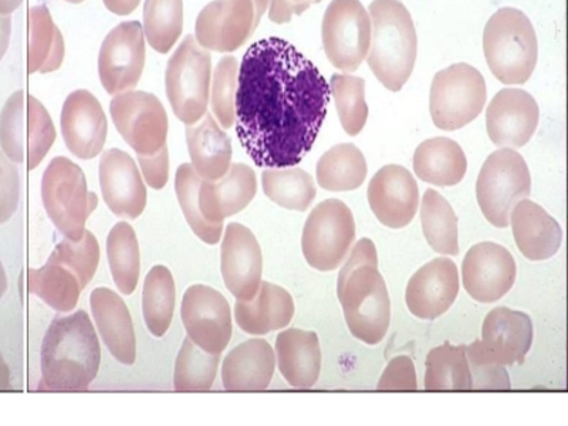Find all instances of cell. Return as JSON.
Wrapping results in <instances>:
<instances>
[{
	"label": "cell",
	"mask_w": 568,
	"mask_h": 426,
	"mask_svg": "<svg viewBox=\"0 0 568 426\" xmlns=\"http://www.w3.org/2000/svg\"><path fill=\"white\" fill-rule=\"evenodd\" d=\"M329 84L296 45L258 40L243 55L236 133L261 169H291L313 149L327 115Z\"/></svg>",
	"instance_id": "6da1fadb"
},
{
	"label": "cell",
	"mask_w": 568,
	"mask_h": 426,
	"mask_svg": "<svg viewBox=\"0 0 568 426\" xmlns=\"http://www.w3.org/2000/svg\"><path fill=\"white\" fill-rule=\"evenodd\" d=\"M337 296L349 333L368 346L382 343L389 328L390 302L378 271L377 248L367 237L355 243L339 272Z\"/></svg>",
	"instance_id": "7a4b0ae2"
},
{
	"label": "cell",
	"mask_w": 568,
	"mask_h": 426,
	"mask_svg": "<svg viewBox=\"0 0 568 426\" xmlns=\"http://www.w3.org/2000/svg\"><path fill=\"white\" fill-rule=\"evenodd\" d=\"M44 390H83L98 377L101 348L89 314L55 317L45 333L42 354Z\"/></svg>",
	"instance_id": "3957f363"
},
{
	"label": "cell",
	"mask_w": 568,
	"mask_h": 426,
	"mask_svg": "<svg viewBox=\"0 0 568 426\" xmlns=\"http://www.w3.org/2000/svg\"><path fill=\"white\" fill-rule=\"evenodd\" d=\"M373 42L367 62L389 91L397 93L413 74L417 60V30L400 0H373L368 8Z\"/></svg>",
	"instance_id": "277c9868"
},
{
	"label": "cell",
	"mask_w": 568,
	"mask_h": 426,
	"mask_svg": "<svg viewBox=\"0 0 568 426\" xmlns=\"http://www.w3.org/2000/svg\"><path fill=\"white\" fill-rule=\"evenodd\" d=\"M484 52L491 73L504 84H525L536 69L539 43L525 12L501 8L484 32Z\"/></svg>",
	"instance_id": "5b68a950"
},
{
	"label": "cell",
	"mask_w": 568,
	"mask_h": 426,
	"mask_svg": "<svg viewBox=\"0 0 568 426\" xmlns=\"http://www.w3.org/2000/svg\"><path fill=\"white\" fill-rule=\"evenodd\" d=\"M55 136L44 105L23 90L14 91L0 113V150L4 155L32 171L48 155Z\"/></svg>",
	"instance_id": "8992f818"
},
{
	"label": "cell",
	"mask_w": 568,
	"mask_h": 426,
	"mask_svg": "<svg viewBox=\"0 0 568 426\" xmlns=\"http://www.w3.org/2000/svg\"><path fill=\"white\" fill-rule=\"evenodd\" d=\"M42 200L50 221L71 241L83 237L85 222L99 205L98 195L89 191L84 172L65 156H55L45 169Z\"/></svg>",
	"instance_id": "52a82bcc"
},
{
	"label": "cell",
	"mask_w": 568,
	"mask_h": 426,
	"mask_svg": "<svg viewBox=\"0 0 568 426\" xmlns=\"http://www.w3.org/2000/svg\"><path fill=\"white\" fill-rule=\"evenodd\" d=\"M212 58L210 50L187 34L171 55L165 71L166 95L178 120L197 123L210 103Z\"/></svg>",
	"instance_id": "ba28073f"
},
{
	"label": "cell",
	"mask_w": 568,
	"mask_h": 426,
	"mask_svg": "<svg viewBox=\"0 0 568 426\" xmlns=\"http://www.w3.org/2000/svg\"><path fill=\"white\" fill-rule=\"evenodd\" d=\"M531 194V176L524 156L511 149L489 155L476 182V197L486 220L499 230L510 225V213Z\"/></svg>",
	"instance_id": "9c48e42d"
},
{
	"label": "cell",
	"mask_w": 568,
	"mask_h": 426,
	"mask_svg": "<svg viewBox=\"0 0 568 426\" xmlns=\"http://www.w3.org/2000/svg\"><path fill=\"white\" fill-rule=\"evenodd\" d=\"M486 95L485 78L474 65L455 63L438 71L429 93L434 124L445 131L464 129L481 113Z\"/></svg>",
	"instance_id": "30bf717a"
},
{
	"label": "cell",
	"mask_w": 568,
	"mask_h": 426,
	"mask_svg": "<svg viewBox=\"0 0 568 426\" xmlns=\"http://www.w3.org/2000/svg\"><path fill=\"white\" fill-rule=\"evenodd\" d=\"M355 240L352 210L338 200L314 207L304 225L302 248L308 265L320 272H333L346 262Z\"/></svg>",
	"instance_id": "8fae6325"
},
{
	"label": "cell",
	"mask_w": 568,
	"mask_h": 426,
	"mask_svg": "<svg viewBox=\"0 0 568 426\" xmlns=\"http://www.w3.org/2000/svg\"><path fill=\"white\" fill-rule=\"evenodd\" d=\"M323 48L329 63L352 73L367 58L372 19L359 0H332L323 18Z\"/></svg>",
	"instance_id": "7c38bea8"
},
{
	"label": "cell",
	"mask_w": 568,
	"mask_h": 426,
	"mask_svg": "<svg viewBox=\"0 0 568 426\" xmlns=\"http://www.w3.org/2000/svg\"><path fill=\"white\" fill-rule=\"evenodd\" d=\"M271 0H212L195 23L196 42L207 50L231 53L251 39Z\"/></svg>",
	"instance_id": "4fadbf2b"
},
{
	"label": "cell",
	"mask_w": 568,
	"mask_h": 426,
	"mask_svg": "<svg viewBox=\"0 0 568 426\" xmlns=\"http://www.w3.org/2000/svg\"><path fill=\"white\" fill-rule=\"evenodd\" d=\"M110 113L116 131L136 155H154L166 146L169 116L154 94L123 91L111 100Z\"/></svg>",
	"instance_id": "5bb4252c"
},
{
	"label": "cell",
	"mask_w": 568,
	"mask_h": 426,
	"mask_svg": "<svg viewBox=\"0 0 568 426\" xmlns=\"http://www.w3.org/2000/svg\"><path fill=\"white\" fill-rule=\"evenodd\" d=\"M145 65V34L139 20L116 24L99 53V75L109 94L133 90Z\"/></svg>",
	"instance_id": "9a60e30c"
},
{
	"label": "cell",
	"mask_w": 568,
	"mask_h": 426,
	"mask_svg": "<svg viewBox=\"0 0 568 426\" xmlns=\"http://www.w3.org/2000/svg\"><path fill=\"white\" fill-rule=\"evenodd\" d=\"M187 338L207 353L222 354L232 337L231 306L222 293L204 284L191 286L182 298Z\"/></svg>",
	"instance_id": "2e32d148"
},
{
	"label": "cell",
	"mask_w": 568,
	"mask_h": 426,
	"mask_svg": "<svg viewBox=\"0 0 568 426\" xmlns=\"http://www.w3.org/2000/svg\"><path fill=\"white\" fill-rule=\"evenodd\" d=\"M516 275L514 256L494 242L471 246L462 263L466 292L480 303H494L505 297L514 287Z\"/></svg>",
	"instance_id": "e0dca14e"
},
{
	"label": "cell",
	"mask_w": 568,
	"mask_h": 426,
	"mask_svg": "<svg viewBox=\"0 0 568 426\" xmlns=\"http://www.w3.org/2000/svg\"><path fill=\"white\" fill-rule=\"evenodd\" d=\"M539 119V104L530 93L504 89L491 99L486 110V130L495 145L521 149L535 135Z\"/></svg>",
	"instance_id": "ac0fdd59"
},
{
	"label": "cell",
	"mask_w": 568,
	"mask_h": 426,
	"mask_svg": "<svg viewBox=\"0 0 568 426\" xmlns=\"http://www.w3.org/2000/svg\"><path fill=\"white\" fill-rule=\"evenodd\" d=\"M223 282L237 301L256 296L262 283L263 256L258 242L248 227L230 223L221 248Z\"/></svg>",
	"instance_id": "d6986e66"
},
{
	"label": "cell",
	"mask_w": 568,
	"mask_h": 426,
	"mask_svg": "<svg viewBox=\"0 0 568 426\" xmlns=\"http://www.w3.org/2000/svg\"><path fill=\"white\" fill-rule=\"evenodd\" d=\"M374 215L390 230H403L414 221L419 206L417 181L404 166H383L368 185Z\"/></svg>",
	"instance_id": "ffe728a7"
},
{
	"label": "cell",
	"mask_w": 568,
	"mask_h": 426,
	"mask_svg": "<svg viewBox=\"0 0 568 426\" xmlns=\"http://www.w3.org/2000/svg\"><path fill=\"white\" fill-rule=\"evenodd\" d=\"M63 140L71 154L93 160L104 149L106 116L100 101L88 90H75L65 99L60 115Z\"/></svg>",
	"instance_id": "44dd1931"
},
{
	"label": "cell",
	"mask_w": 568,
	"mask_h": 426,
	"mask_svg": "<svg viewBox=\"0 0 568 426\" xmlns=\"http://www.w3.org/2000/svg\"><path fill=\"white\" fill-rule=\"evenodd\" d=\"M458 294V267L450 258L438 257L410 277L405 302L415 317L435 320L453 307Z\"/></svg>",
	"instance_id": "7402d4cb"
},
{
	"label": "cell",
	"mask_w": 568,
	"mask_h": 426,
	"mask_svg": "<svg viewBox=\"0 0 568 426\" xmlns=\"http://www.w3.org/2000/svg\"><path fill=\"white\" fill-rule=\"evenodd\" d=\"M99 174L109 210L116 216L136 220L146 206V187L135 161L119 149L106 150Z\"/></svg>",
	"instance_id": "603a6c76"
},
{
	"label": "cell",
	"mask_w": 568,
	"mask_h": 426,
	"mask_svg": "<svg viewBox=\"0 0 568 426\" xmlns=\"http://www.w3.org/2000/svg\"><path fill=\"white\" fill-rule=\"evenodd\" d=\"M532 343V324L524 312L497 307L486 316L481 327V342L476 348L485 358L499 365H514L525 362Z\"/></svg>",
	"instance_id": "cb8c5ba5"
},
{
	"label": "cell",
	"mask_w": 568,
	"mask_h": 426,
	"mask_svg": "<svg viewBox=\"0 0 568 426\" xmlns=\"http://www.w3.org/2000/svg\"><path fill=\"white\" fill-rule=\"evenodd\" d=\"M90 304L105 347L116 362L133 365L136 358L134 324L123 298L110 288L100 287L91 293Z\"/></svg>",
	"instance_id": "d4e9b609"
},
{
	"label": "cell",
	"mask_w": 568,
	"mask_h": 426,
	"mask_svg": "<svg viewBox=\"0 0 568 426\" xmlns=\"http://www.w3.org/2000/svg\"><path fill=\"white\" fill-rule=\"evenodd\" d=\"M257 192L255 171L246 164H233L217 181H204L200 187V207L207 221L223 225L251 204Z\"/></svg>",
	"instance_id": "484cf974"
},
{
	"label": "cell",
	"mask_w": 568,
	"mask_h": 426,
	"mask_svg": "<svg viewBox=\"0 0 568 426\" xmlns=\"http://www.w3.org/2000/svg\"><path fill=\"white\" fill-rule=\"evenodd\" d=\"M510 222L516 245L529 261H546L559 252L561 226L540 205L529 200L520 201L510 213Z\"/></svg>",
	"instance_id": "4316f807"
},
{
	"label": "cell",
	"mask_w": 568,
	"mask_h": 426,
	"mask_svg": "<svg viewBox=\"0 0 568 426\" xmlns=\"http://www.w3.org/2000/svg\"><path fill=\"white\" fill-rule=\"evenodd\" d=\"M277 365L284 379L294 388L314 387L322 373V348L316 333L284 329L276 338Z\"/></svg>",
	"instance_id": "83f0119b"
},
{
	"label": "cell",
	"mask_w": 568,
	"mask_h": 426,
	"mask_svg": "<svg viewBox=\"0 0 568 426\" xmlns=\"http://www.w3.org/2000/svg\"><path fill=\"white\" fill-rule=\"evenodd\" d=\"M276 358L266 339L253 338L233 348L222 365V383L227 390L266 389L275 375Z\"/></svg>",
	"instance_id": "f1b7e54d"
},
{
	"label": "cell",
	"mask_w": 568,
	"mask_h": 426,
	"mask_svg": "<svg viewBox=\"0 0 568 426\" xmlns=\"http://www.w3.org/2000/svg\"><path fill=\"white\" fill-rule=\"evenodd\" d=\"M294 317V302L291 293L268 282H262L252 301H237L235 320L246 334L265 336L287 327Z\"/></svg>",
	"instance_id": "f546056e"
},
{
	"label": "cell",
	"mask_w": 568,
	"mask_h": 426,
	"mask_svg": "<svg viewBox=\"0 0 568 426\" xmlns=\"http://www.w3.org/2000/svg\"><path fill=\"white\" fill-rule=\"evenodd\" d=\"M187 151L196 174L205 181H217L231 169L232 142L212 114L200 123L186 125Z\"/></svg>",
	"instance_id": "4dcf8cb0"
},
{
	"label": "cell",
	"mask_w": 568,
	"mask_h": 426,
	"mask_svg": "<svg viewBox=\"0 0 568 426\" xmlns=\"http://www.w3.org/2000/svg\"><path fill=\"white\" fill-rule=\"evenodd\" d=\"M415 175L426 184L458 185L468 171V160L458 142L436 136L420 142L414 154Z\"/></svg>",
	"instance_id": "1f68e13d"
},
{
	"label": "cell",
	"mask_w": 568,
	"mask_h": 426,
	"mask_svg": "<svg viewBox=\"0 0 568 426\" xmlns=\"http://www.w3.org/2000/svg\"><path fill=\"white\" fill-rule=\"evenodd\" d=\"M64 39L55 27L49 9L39 4L29 10V73H50L62 65Z\"/></svg>",
	"instance_id": "d6a6232c"
},
{
	"label": "cell",
	"mask_w": 568,
	"mask_h": 426,
	"mask_svg": "<svg viewBox=\"0 0 568 426\" xmlns=\"http://www.w3.org/2000/svg\"><path fill=\"white\" fill-rule=\"evenodd\" d=\"M317 182L323 190L347 192L364 184L368 174L367 161L354 144H338L318 160Z\"/></svg>",
	"instance_id": "836d02e7"
},
{
	"label": "cell",
	"mask_w": 568,
	"mask_h": 426,
	"mask_svg": "<svg viewBox=\"0 0 568 426\" xmlns=\"http://www.w3.org/2000/svg\"><path fill=\"white\" fill-rule=\"evenodd\" d=\"M28 288L60 313H69L78 306L80 286L78 276L60 263L49 262L42 268H30Z\"/></svg>",
	"instance_id": "e575fe53"
},
{
	"label": "cell",
	"mask_w": 568,
	"mask_h": 426,
	"mask_svg": "<svg viewBox=\"0 0 568 426\" xmlns=\"http://www.w3.org/2000/svg\"><path fill=\"white\" fill-rule=\"evenodd\" d=\"M175 311V282L169 267L154 266L145 277L142 314L152 336L164 337Z\"/></svg>",
	"instance_id": "d590c367"
},
{
	"label": "cell",
	"mask_w": 568,
	"mask_h": 426,
	"mask_svg": "<svg viewBox=\"0 0 568 426\" xmlns=\"http://www.w3.org/2000/svg\"><path fill=\"white\" fill-rule=\"evenodd\" d=\"M106 257L116 288L130 296L139 286L141 256L139 240L130 223L120 222L106 237Z\"/></svg>",
	"instance_id": "8d00e7d4"
},
{
	"label": "cell",
	"mask_w": 568,
	"mask_h": 426,
	"mask_svg": "<svg viewBox=\"0 0 568 426\" xmlns=\"http://www.w3.org/2000/svg\"><path fill=\"white\" fill-rule=\"evenodd\" d=\"M420 222L426 242L440 255H459L458 216L439 192L426 190L420 206Z\"/></svg>",
	"instance_id": "74e56055"
},
{
	"label": "cell",
	"mask_w": 568,
	"mask_h": 426,
	"mask_svg": "<svg viewBox=\"0 0 568 426\" xmlns=\"http://www.w3.org/2000/svg\"><path fill=\"white\" fill-rule=\"evenodd\" d=\"M262 185L268 200L284 210L307 211L317 195L312 175L293 166L263 171Z\"/></svg>",
	"instance_id": "f35d334b"
},
{
	"label": "cell",
	"mask_w": 568,
	"mask_h": 426,
	"mask_svg": "<svg viewBox=\"0 0 568 426\" xmlns=\"http://www.w3.org/2000/svg\"><path fill=\"white\" fill-rule=\"evenodd\" d=\"M425 388L428 390L471 389V375L466 347L449 342L426 357Z\"/></svg>",
	"instance_id": "ab89813d"
},
{
	"label": "cell",
	"mask_w": 568,
	"mask_h": 426,
	"mask_svg": "<svg viewBox=\"0 0 568 426\" xmlns=\"http://www.w3.org/2000/svg\"><path fill=\"white\" fill-rule=\"evenodd\" d=\"M144 34L152 49L166 54L174 48L184 30L182 0H145Z\"/></svg>",
	"instance_id": "60d3db41"
},
{
	"label": "cell",
	"mask_w": 568,
	"mask_h": 426,
	"mask_svg": "<svg viewBox=\"0 0 568 426\" xmlns=\"http://www.w3.org/2000/svg\"><path fill=\"white\" fill-rule=\"evenodd\" d=\"M220 362L221 354L207 353L186 337L176 357L175 389L181 393L211 389L215 384Z\"/></svg>",
	"instance_id": "b9f144b4"
},
{
	"label": "cell",
	"mask_w": 568,
	"mask_h": 426,
	"mask_svg": "<svg viewBox=\"0 0 568 426\" xmlns=\"http://www.w3.org/2000/svg\"><path fill=\"white\" fill-rule=\"evenodd\" d=\"M201 176L194 166L182 164L175 175L178 201L184 212L185 220L195 235L207 245H216L221 241L223 225H216L202 215L200 207Z\"/></svg>",
	"instance_id": "7bdbcfd3"
},
{
	"label": "cell",
	"mask_w": 568,
	"mask_h": 426,
	"mask_svg": "<svg viewBox=\"0 0 568 426\" xmlns=\"http://www.w3.org/2000/svg\"><path fill=\"white\" fill-rule=\"evenodd\" d=\"M329 93L336 101L344 131L355 136L362 133L368 119L365 103V80L353 74L336 73L329 80Z\"/></svg>",
	"instance_id": "ee69618b"
},
{
	"label": "cell",
	"mask_w": 568,
	"mask_h": 426,
	"mask_svg": "<svg viewBox=\"0 0 568 426\" xmlns=\"http://www.w3.org/2000/svg\"><path fill=\"white\" fill-rule=\"evenodd\" d=\"M49 262L60 263L78 276L81 288L89 286L100 263V246L93 233L85 231L80 241L64 240L55 246Z\"/></svg>",
	"instance_id": "f6af8a7d"
},
{
	"label": "cell",
	"mask_w": 568,
	"mask_h": 426,
	"mask_svg": "<svg viewBox=\"0 0 568 426\" xmlns=\"http://www.w3.org/2000/svg\"><path fill=\"white\" fill-rule=\"evenodd\" d=\"M240 63L233 55H225L217 62L213 71L211 104L213 114L223 129L235 124V101Z\"/></svg>",
	"instance_id": "bcb514c9"
},
{
	"label": "cell",
	"mask_w": 568,
	"mask_h": 426,
	"mask_svg": "<svg viewBox=\"0 0 568 426\" xmlns=\"http://www.w3.org/2000/svg\"><path fill=\"white\" fill-rule=\"evenodd\" d=\"M466 357H468L471 388L476 389H509L510 382L507 377L504 365L490 362L480 354L475 344L466 347Z\"/></svg>",
	"instance_id": "7dc6e473"
},
{
	"label": "cell",
	"mask_w": 568,
	"mask_h": 426,
	"mask_svg": "<svg viewBox=\"0 0 568 426\" xmlns=\"http://www.w3.org/2000/svg\"><path fill=\"white\" fill-rule=\"evenodd\" d=\"M20 176L17 165L0 150V225L7 223L18 211Z\"/></svg>",
	"instance_id": "c3c4849f"
},
{
	"label": "cell",
	"mask_w": 568,
	"mask_h": 426,
	"mask_svg": "<svg viewBox=\"0 0 568 426\" xmlns=\"http://www.w3.org/2000/svg\"><path fill=\"white\" fill-rule=\"evenodd\" d=\"M417 387V374H415L414 363L407 355H400V357L390 359L378 383V389L383 390H414Z\"/></svg>",
	"instance_id": "681fc988"
},
{
	"label": "cell",
	"mask_w": 568,
	"mask_h": 426,
	"mask_svg": "<svg viewBox=\"0 0 568 426\" xmlns=\"http://www.w3.org/2000/svg\"><path fill=\"white\" fill-rule=\"evenodd\" d=\"M144 174L145 182L152 190L160 191L170 180V154L169 146H164L154 155H136Z\"/></svg>",
	"instance_id": "f907efd6"
},
{
	"label": "cell",
	"mask_w": 568,
	"mask_h": 426,
	"mask_svg": "<svg viewBox=\"0 0 568 426\" xmlns=\"http://www.w3.org/2000/svg\"><path fill=\"white\" fill-rule=\"evenodd\" d=\"M322 0H271L268 9V19L277 24L291 22L294 14H303L313 4Z\"/></svg>",
	"instance_id": "816d5d0a"
},
{
	"label": "cell",
	"mask_w": 568,
	"mask_h": 426,
	"mask_svg": "<svg viewBox=\"0 0 568 426\" xmlns=\"http://www.w3.org/2000/svg\"><path fill=\"white\" fill-rule=\"evenodd\" d=\"M105 8L119 14V17H126V14L133 13L141 0H103Z\"/></svg>",
	"instance_id": "f5cc1de1"
},
{
	"label": "cell",
	"mask_w": 568,
	"mask_h": 426,
	"mask_svg": "<svg viewBox=\"0 0 568 426\" xmlns=\"http://www.w3.org/2000/svg\"><path fill=\"white\" fill-rule=\"evenodd\" d=\"M10 36H12V17L10 14H0V62L3 55L7 54L10 43Z\"/></svg>",
	"instance_id": "db71d44e"
},
{
	"label": "cell",
	"mask_w": 568,
	"mask_h": 426,
	"mask_svg": "<svg viewBox=\"0 0 568 426\" xmlns=\"http://www.w3.org/2000/svg\"><path fill=\"white\" fill-rule=\"evenodd\" d=\"M10 387V372L7 362H4L2 354H0V389H8Z\"/></svg>",
	"instance_id": "11a10c76"
},
{
	"label": "cell",
	"mask_w": 568,
	"mask_h": 426,
	"mask_svg": "<svg viewBox=\"0 0 568 426\" xmlns=\"http://www.w3.org/2000/svg\"><path fill=\"white\" fill-rule=\"evenodd\" d=\"M22 2L23 0H0V14H12Z\"/></svg>",
	"instance_id": "9f6ffc18"
},
{
	"label": "cell",
	"mask_w": 568,
	"mask_h": 426,
	"mask_svg": "<svg viewBox=\"0 0 568 426\" xmlns=\"http://www.w3.org/2000/svg\"><path fill=\"white\" fill-rule=\"evenodd\" d=\"M8 291V276L7 272H4L2 262H0V301L4 296V293Z\"/></svg>",
	"instance_id": "6f0895ef"
},
{
	"label": "cell",
	"mask_w": 568,
	"mask_h": 426,
	"mask_svg": "<svg viewBox=\"0 0 568 426\" xmlns=\"http://www.w3.org/2000/svg\"><path fill=\"white\" fill-rule=\"evenodd\" d=\"M64 2H69V3H81V2H84V0H64Z\"/></svg>",
	"instance_id": "680465c9"
}]
</instances>
